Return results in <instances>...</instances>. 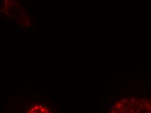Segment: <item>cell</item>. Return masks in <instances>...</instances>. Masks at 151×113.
<instances>
[{
    "label": "cell",
    "mask_w": 151,
    "mask_h": 113,
    "mask_svg": "<svg viewBox=\"0 0 151 113\" xmlns=\"http://www.w3.org/2000/svg\"><path fill=\"white\" fill-rule=\"evenodd\" d=\"M109 113H151V101L127 98L115 102Z\"/></svg>",
    "instance_id": "6da1fadb"
},
{
    "label": "cell",
    "mask_w": 151,
    "mask_h": 113,
    "mask_svg": "<svg viewBox=\"0 0 151 113\" xmlns=\"http://www.w3.org/2000/svg\"><path fill=\"white\" fill-rule=\"evenodd\" d=\"M28 113H50L45 107L42 105H36L32 107Z\"/></svg>",
    "instance_id": "7a4b0ae2"
}]
</instances>
